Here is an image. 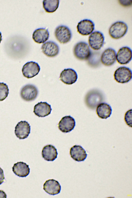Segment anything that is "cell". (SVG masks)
I'll use <instances>...</instances> for the list:
<instances>
[{"label":"cell","instance_id":"obj_1","mask_svg":"<svg viewBox=\"0 0 132 198\" xmlns=\"http://www.w3.org/2000/svg\"><path fill=\"white\" fill-rule=\"evenodd\" d=\"M102 93L96 89H93L89 91L85 96V102L87 106L92 109H95L104 100Z\"/></svg>","mask_w":132,"mask_h":198},{"label":"cell","instance_id":"obj_2","mask_svg":"<svg viewBox=\"0 0 132 198\" xmlns=\"http://www.w3.org/2000/svg\"><path fill=\"white\" fill-rule=\"evenodd\" d=\"M73 53L77 59L82 61L88 60L92 55L89 46L84 42H80L75 44L73 48Z\"/></svg>","mask_w":132,"mask_h":198},{"label":"cell","instance_id":"obj_3","mask_svg":"<svg viewBox=\"0 0 132 198\" xmlns=\"http://www.w3.org/2000/svg\"><path fill=\"white\" fill-rule=\"evenodd\" d=\"M128 27L125 22L118 21L110 26L109 30L110 36L113 38L118 39L123 36L127 33Z\"/></svg>","mask_w":132,"mask_h":198},{"label":"cell","instance_id":"obj_4","mask_svg":"<svg viewBox=\"0 0 132 198\" xmlns=\"http://www.w3.org/2000/svg\"><path fill=\"white\" fill-rule=\"evenodd\" d=\"M54 34L57 40L60 43L63 44L69 42L72 36L70 29L67 26L63 25H60L56 28Z\"/></svg>","mask_w":132,"mask_h":198},{"label":"cell","instance_id":"obj_5","mask_svg":"<svg viewBox=\"0 0 132 198\" xmlns=\"http://www.w3.org/2000/svg\"><path fill=\"white\" fill-rule=\"evenodd\" d=\"M114 77L118 82L122 84L127 83L131 79L132 71L128 67H121L115 71Z\"/></svg>","mask_w":132,"mask_h":198},{"label":"cell","instance_id":"obj_6","mask_svg":"<svg viewBox=\"0 0 132 198\" xmlns=\"http://www.w3.org/2000/svg\"><path fill=\"white\" fill-rule=\"evenodd\" d=\"M37 88L34 85H26L21 88L20 95L21 98L26 101H34L37 98L38 94Z\"/></svg>","mask_w":132,"mask_h":198},{"label":"cell","instance_id":"obj_7","mask_svg":"<svg viewBox=\"0 0 132 198\" xmlns=\"http://www.w3.org/2000/svg\"><path fill=\"white\" fill-rule=\"evenodd\" d=\"M104 40L103 34L100 31H95L92 32L89 36V44L92 49L98 50L103 46Z\"/></svg>","mask_w":132,"mask_h":198},{"label":"cell","instance_id":"obj_8","mask_svg":"<svg viewBox=\"0 0 132 198\" xmlns=\"http://www.w3.org/2000/svg\"><path fill=\"white\" fill-rule=\"evenodd\" d=\"M40 70L38 63L32 61L28 62L23 66L22 72L24 76L27 78H30L38 73Z\"/></svg>","mask_w":132,"mask_h":198},{"label":"cell","instance_id":"obj_9","mask_svg":"<svg viewBox=\"0 0 132 198\" xmlns=\"http://www.w3.org/2000/svg\"><path fill=\"white\" fill-rule=\"evenodd\" d=\"M131 49L127 46L123 47L118 50L116 55L117 62L121 64L129 63L132 59Z\"/></svg>","mask_w":132,"mask_h":198},{"label":"cell","instance_id":"obj_10","mask_svg":"<svg viewBox=\"0 0 132 198\" xmlns=\"http://www.w3.org/2000/svg\"><path fill=\"white\" fill-rule=\"evenodd\" d=\"M77 28V31L80 34L82 35H87L94 31L95 24L91 20L84 19L78 23Z\"/></svg>","mask_w":132,"mask_h":198},{"label":"cell","instance_id":"obj_11","mask_svg":"<svg viewBox=\"0 0 132 198\" xmlns=\"http://www.w3.org/2000/svg\"><path fill=\"white\" fill-rule=\"evenodd\" d=\"M30 131V126L28 122L25 121H21L16 126L15 133L19 139H24L28 137Z\"/></svg>","mask_w":132,"mask_h":198},{"label":"cell","instance_id":"obj_12","mask_svg":"<svg viewBox=\"0 0 132 198\" xmlns=\"http://www.w3.org/2000/svg\"><path fill=\"white\" fill-rule=\"evenodd\" d=\"M78 78L76 72L73 69L68 68L64 69L60 74V80L67 85H71L76 82Z\"/></svg>","mask_w":132,"mask_h":198},{"label":"cell","instance_id":"obj_13","mask_svg":"<svg viewBox=\"0 0 132 198\" xmlns=\"http://www.w3.org/2000/svg\"><path fill=\"white\" fill-rule=\"evenodd\" d=\"M41 49L43 53L50 57L56 56L59 52V48L58 45L55 42L51 41H47L44 43Z\"/></svg>","mask_w":132,"mask_h":198},{"label":"cell","instance_id":"obj_14","mask_svg":"<svg viewBox=\"0 0 132 198\" xmlns=\"http://www.w3.org/2000/svg\"><path fill=\"white\" fill-rule=\"evenodd\" d=\"M116 52L114 49L111 48H108L102 53L101 57V61L105 66H111L116 62Z\"/></svg>","mask_w":132,"mask_h":198},{"label":"cell","instance_id":"obj_15","mask_svg":"<svg viewBox=\"0 0 132 198\" xmlns=\"http://www.w3.org/2000/svg\"><path fill=\"white\" fill-rule=\"evenodd\" d=\"M76 125L75 119L70 116H65L61 119L58 124V128L62 132L68 133L73 130Z\"/></svg>","mask_w":132,"mask_h":198},{"label":"cell","instance_id":"obj_16","mask_svg":"<svg viewBox=\"0 0 132 198\" xmlns=\"http://www.w3.org/2000/svg\"><path fill=\"white\" fill-rule=\"evenodd\" d=\"M61 189L58 182L54 179H50L46 181L43 185V189L47 193L54 195L59 193Z\"/></svg>","mask_w":132,"mask_h":198},{"label":"cell","instance_id":"obj_17","mask_svg":"<svg viewBox=\"0 0 132 198\" xmlns=\"http://www.w3.org/2000/svg\"><path fill=\"white\" fill-rule=\"evenodd\" d=\"M52 110L51 105L46 102L38 103L34 106L33 112L39 117H44L50 114Z\"/></svg>","mask_w":132,"mask_h":198},{"label":"cell","instance_id":"obj_18","mask_svg":"<svg viewBox=\"0 0 132 198\" xmlns=\"http://www.w3.org/2000/svg\"><path fill=\"white\" fill-rule=\"evenodd\" d=\"M70 153L71 157L78 162L84 161L87 156L85 150L79 145H75L71 147L70 150Z\"/></svg>","mask_w":132,"mask_h":198},{"label":"cell","instance_id":"obj_19","mask_svg":"<svg viewBox=\"0 0 132 198\" xmlns=\"http://www.w3.org/2000/svg\"><path fill=\"white\" fill-rule=\"evenodd\" d=\"M12 170L15 174L20 177H25L29 174V165L22 162H18L14 164Z\"/></svg>","mask_w":132,"mask_h":198},{"label":"cell","instance_id":"obj_20","mask_svg":"<svg viewBox=\"0 0 132 198\" xmlns=\"http://www.w3.org/2000/svg\"><path fill=\"white\" fill-rule=\"evenodd\" d=\"M49 35L48 29L45 28H40L34 31L32 38L35 42L40 44L44 43L47 40Z\"/></svg>","mask_w":132,"mask_h":198},{"label":"cell","instance_id":"obj_21","mask_svg":"<svg viewBox=\"0 0 132 198\" xmlns=\"http://www.w3.org/2000/svg\"><path fill=\"white\" fill-rule=\"evenodd\" d=\"M42 155L43 158L48 161H53L57 158L58 154L55 147L51 145L44 146L42 151Z\"/></svg>","mask_w":132,"mask_h":198},{"label":"cell","instance_id":"obj_22","mask_svg":"<svg viewBox=\"0 0 132 198\" xmlns=\"http://www.w3.org/2000/svg\"><path fill=\"white\" fill-rule=\"evenodd\" d=\"M112 109L111 106L105 103H101L97 106L96 112L98 116L102 119H106L111 114Z\"/></svg>","mask_w":132,"mask_h":198},{"label":"cell","instance_id":"obj_23","mask_svg":"<svg viewBox=\"0 0 132 198\" xmlns=\"http://www.w3.org/2000/svg\"><path fill=\"white\" fill-rule=\"evenodd\" d=\"M43 7L45 11L48 13H53L59 7V0H43Z\"/></svg>","mask_w":132,"mask_h":198},{"label":"cell","instance_id":"obj_24","mask_svg":"<svg viewBox=\"0 0 132 198\" xmlns=\"http://www.w3.org/2000/svg\"><path fill=\"white\" fill-rule=\"evenodd\" d=\"M9 93L8 86L4 82H0V101L4 100Z\"/></svg>","mask_w":132,"mask_h":198},{"label":"cell","instance_id":"obj_25","mask_svg":"<svg viewBox=\"0 0 132 198\" xmlns=\"http://www.w3.org/2000/svg\"><path fill=\"white\" fill-rule=\"evenodd\" d=\"M124 119L126 123L129 126L132 127V109L129 110L125 113Z\"/></svg>","mask_w":132,"mask_h":198},{"label":"cell","instance_id":"obj_26","mask_svg":"<svg viewBox=\"0 0 132 198\" xmlns=\"http://www.w3.org/2000/svg\"><path fill=\"white\" fill-rule=\"evenodd\" d=\"M119 3L122 6H126L131 4L132 0H119Z\"/></svg>","mask_w":132,"mask_h":198},{"label":"cell","instance_id":"obj_27","mask_svg":"<svg viewBox=\"0 0 132 198\" xmlns=\"http://www.w3.org/2000/svg\"><path fill=\"white\" fill-rule=\"evenodd\" d=\"M5 177L3 170L0 167V185L4 182Z\"/></svg>","mask_w":132,"mask_h":198},{"label":"cell","instance_id":"obj_28","mask_svg":"<svg viewBox=\"0 0 132 198\" xmlns=\"http://www.w3.org/2000/svg\"><path fill=\"white\" fill-rule=\"evenodd\" d=\"M7 197V195L3 191L0 190V198H5Z\"/></svg>","mask_w":132,"mask_h":198},{"label":"cell","instance_id":"obj_29","mask_svg":"<svg viewBox=\"0 0 132 198\" xmlns=\"http://www.w3.org/2000/svg\"><path fill=\"white\" fill-rule=\"evenodd\" d=\"M2 40V35L1 32H0V43Z\"/></svg>","mask_w":132,"mask_h":198}]
</instances>
